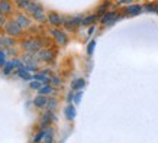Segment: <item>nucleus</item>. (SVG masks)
I'll list each match as a JSON object with an SVG mask.
<instances>
[{
	"instance_id": "1",
	"label": "nucleus",
	"mask_w": 158,
	"mask_h": 143,
	"mask_svg": "<svg viewBox=\"0 0 158 143\" xmlns=\"http://www.w3.org/2000/svg\"><path fill=\"white\" fill-rule=\"evenodd\" d=\"M41 46H42V41L41 39H25L22 42V48H23L26 52H31V54H36L41 51Z\"/></svg>"
},
{
	"instance_id": "2",
	"label": "nucleus",
	"mask_w": 158,
	"mask_h": 143,
	"mask_svg": "<svg viewBox=\"0 0 158 143\" xmlns=\"http://www.w3.org/2000/svg\"><path fill=\"white\" fill-rule=\"evenodd\" d=\"M28 10L32 13V16H34L35 19L38 20V22H45V19H47V16L44 14V9L42 6L38 5L36 2H31V5H29Z\"/></svg>"
},
{
	"instance_id": "3",
	"label": "nucleus",
	"mask_w": 158,
	"mask_h": 143,
	"mask_svg": "<svg viewBox=\"0 0 158 143\" xmlns=\"http://www.w3.org/2000/svg\"><path fill=\"white\" fill-rule=\"evenodd\" d=\"M57 120V116L54 114V111H45L44 114H41V119H39V126H41V129H47L49 127V124L54 123Z\"/></svg>"
},
{
	"instance_id": "4",
	"label": "nucleus",
	"mask_w": 158,
	"mask_h": 143,
	"mask_svg": "<svg viewBox=\"0 0 158 143\" xmlns=\"http://www.w3.org/2000/svg\"><path fill=\"white\" fill-rule=\"evenodd\" d=\"M5 32L7 34V36H19V35L22 34V28H20L19 25H18V22L13 19L6 23Z\"/></svg>"
},
{
	"instance_id": "5",
	"label": "nucleus",
	"mask_w": 158,
	"mask_h": 143,
	"mask_svg": "<svg viewBox=\"0 0 158 143\" xmlns=\"http://www.w3.org/2000/svg\"><path fill=\"white\" fill-rule=\"evenodd\" d=\"M51 34H52L54 39L57 41V43H60V45H65V43L68 42L67 35L64 34L62 30H60V29H52V30H51Z\"/></svg>"
},
{
	"instance_id": "6",
	"label": "nucleus",
	"mask_w": 158,
	"mask_h": 143,
	"mask_svg": "<svg viewBox=\"0 0 158 143\" xmlns=\"http://www.w3.org/2000/svg\"><path fill=\"white\" fill-rule=\"evenodd\" d=\"M38 59L44 62H51L54 59V52L49 49H41L38 52Z\"/></svg>"
},
{
	"instance_id": "7",
	"label": "nucleus",
	"mask_w": 158,
	"mask_h": 143,
	"mask_svg": "<svg viewBox=\"0 0 158 143\" xmlns=\"http://www.w3.org/2000/svg\"><path fill=\"white\" fill-rule=\"evenodd\" d=\"M47 103H48V97H47V95L39 94L34 98V105L36 109H45V107H47Z\"/></svg>"
},
{
	"instance_id": "8",
	"label": "nucleus",
	"mask_w": 158,
	"mask_h": 143,
	"mask_svg": "<svg viewBox=\"0 0 158 143\" xmlns=\"http://www.w3.org/2000/svg\"><path fill=\"white\" fill-rule=\"evenodd\" d=\"M48 22L52 25V26H60V25L64 23V18H61L58 13L51 12V13L48 14Z\"/></svg>"
},
{
	"instance_id": "9",
	"label": "nucleus",
	"mask_w": 158,
	"mask_h": 143,
	"mask_svg": "<svg viewBox=\"0 0 158 143\" xmlns=\"http://www.w3.org/2000/svg\"><path fill=\"white\" fill-rule=\"evenodd\" d=\"M15 20L18 22V25H19L22 29H25V28H29L31 26V19H29L28 16H25V14H22V13H19L16 18H15Z\"/></svg>"
},
{
	"instance_id": "10",
	"label": "nucleus",
	"mask_w": 158,
	"mask_h": 143,
	"mask_svg": "<svg viewBox=\"0 0 158 143\" xmlns=\"http://www.w3.org/2000/svg\"><path fill=\"white\" fill-rule=\"evenodd\" d=\"M12 10H13V7H12L10 0H0V13H3L6 16V14L12 13Z\"/></svg>"
},
{
	"instance_id": "11",
	"label": "nucleus",
	"mask_w": 158,
	"mask_h": 143,
	"mask_svg": "<svg viewBox=\"0 0 158 143\" xmlns=\"http://www.w3.org/2000/svg\"><path fill=\"white\" fill-rule=\"evenodd\" d=\"M22 61L26 62L28 65H32V67H36V65H38V57H34L31 52L26 54V55H23Z\"/></svg>"
},
{
	"instance_id": "12",
	"label": "nucleus",
	"mask_w": 158,
	"mask_h": 143,
	"mask_svg": "<svg viewBox=\"0 0 158 143\" xmlns=\"http://www.w3.org/2000/svg\"><path fill=\"white\" fill-rule=\"evenodd\" d=\"M15 45V41L12 39V36H0V46L3 48H12Z\"/></svg>"
},
{
	"instance_id": "13",
	"label": "nucleus",
	"mask_w": 158,
	"mask_h": 143,
	"mask_svg": "<svg viewBox=\"0 0 158 143\" xmlns=\"http://www.w3.org/2000/svg\"><path fill=\"white\" fill-rule=\"evenodd\" d=\"M64 113H65V116H67L68 120H73L74 117H76V107L70 103V104L65 107V110H64Z\"/></svg>"
},
{
	"instance_id": "14",
	"label": "nucleus",
	"mask_w": 158,
	"mask_h": 143,
	"mask_svg": "<svg viewBox=\"0 0 158 143\" xmlns=\"http://www.w3.org/2000/svg\"><path fill=\"white\" fill-rule=\"evenodd\" d=\"M116 19H118V18H116V13L115 12H110V13H106L105 16H103V23L105 25H109V23H113V22H116Z\"/></svg>"
},
{
	"instance_id": "15",
	"label": "nucleus",
	"mask_w": 158,
	"mask_h": 143,
	"mask_svg": "<svg viewBox=\"0 0 158 143\" xmlns=\"http://www.w3.org/2000/svg\"><path fill=\"white\" fill-rule=\"evenodd\" d=\"M45 134H47V129H41L38 133H36L34 137H32V143H39V142H42L44 137H45Z\"/></svg>"
},
{
	"instance_id": "16",
	"label": "nucleus",
	"mask_w": 158,
	"mask_h": 143,
	"mask_svg": "<svg viewBox=\"0 0 158 143\" xmlns=\"http://www.w3.org/2000/svg\"><path fill=\"white\" fill-rule=\"evenodd\" d=\"M18 75L20 77V78H23V80H26V81H28V80H32V78H34V77L31 75V74H29L28 72V70H26V68H18Z\"/></svg>"
},
{
	"instance_id": "17",
	"label": "nucleus",
	"mask_w": 158,
	"mask_h": 143,
	"mask_svg": "<svg viewBox=\"0 0 158 143\" xmlns=\"http://www.w3.org/2000/svg\"><path fill=\"white\" fill-rule=\"evenodd\" d=\"M44 143H54V130L52 127H47V134L42 140Z\"/></svg>"
},
{
	"instance_id": "18",
	"label": "nucleus",
	"mask_w": 158,
	"mask_h": 143,
	"mask_svg": "<svg viewBox=\"0 0 158 143\" xmlns=\"http://www.w3.org/2000/svg\"><path fill=\"white\" fill-rule=\"evenodd\" d=\"M54 93V87L49 85V84H45V85L41 87V90H39V94L42 95H51Z\"/></svg>"
},
{
	"instance_id": "19",
	"label": "nucleus",
	"mask_w": 158,
	"mask_h": 143,
	"mask_svg": "<svg viewBox=\"0 0 158 143\" xmlns=\"http://www.w3.org/2000/svg\"><path fill=\"white\" fill-rule=\"evenodd\" d=\"M34 80L42 81L44 84H49V82H51V78H49V77H47L45 74H35V75H34Z\"/></svg>"
},
{
	"instance_id": "20",
	"label": "nucleus",
	"mask_w": 158,
	"mask_h": 143,
	"mask_svg": "<svg viewBox=\"0 0 158 143\" xmlns=\"http://www.w3.org/2000/svg\"><path fill=\"white\" fill-rule=\"evenodd\" d=\"M83 87H84V80H81V78H77L76 81H73V84H71V88L74 91H76V90H81Z\"/></svg>"
},
{
	"instance_id": "21",
	"label": "nucleus",
	"mask_w": 158,
	"mask_h": 143,
	"mask_svg": "<svg viewBox=\"0 0 158 143\" xmlns=\"http://www.w3.org/2000/svg\"><path fill=\"white\" fill-rule=\"evenodd\" d=\"M141 6H128L126 7V13L128 14H138L139 12H141Z\"/></svg>"
},
{
	"instance_id": "22",
	"label": "nucleus",
	"mask_w": 158,
	"mask_h": 143,
	"mask_svg": "<svg viewBox=\"0 0 158 143\" xmlns=\"http://www.w3.org/2000/svg\"><path fill=\"white\" fill-rule=\"evenodd\" d=\"M15 3L18 5V7L20 9H26L28 10L29 5H31V0H15Z\"/></svg>"
},
{
	"instance_id": "23",
	"label": "nucleus",
	"mask_w": 158,
	"mask_h": 143,
	"mask_svg": "<svg viewBox=\"0 0 158 143\" xmlns=\"http://www.w3.org/2000/svg\"><path fill=\"white\" fill-rule=\"evenodd\" d=\"M57 100L55 98H48V103H47V109L49 110V111H55V109H57Z\"/></svg>"
},
{
	"instance_id": "24",
	"label": "nucleus",
	"mask_w": 158,
	"mask_h": 143,
	"mask_svg": "<svg viewBox=\"0 0 158 143\" xmlns=\"http://www.w3.org/2000/svg\"><path fill=\"white\" fill-rule=\"evenodd\" d=\"M97 20V16L96 14H91V16H87L86 19H83V25H91V23H94Z\"/></svg>"
},
{
	"instance_id": "25",
	"label": "nucleus",
	"mask_w": 158,
	"mask_h": 143,
	"mask_svg": "<svg viewBox=\"0 0 158 143\" xmlns=\"http://www.w3.org/2000/svg\"><path fill=\"white\" fill-rule=\"evenodd\" d=\"M41 87H42V84H41V81H38V80H35V81L31 82V88H32V90L39 91L41 90Z\"/></svg>"
},
{
	"instance_id": "26",
	"label": "nucleus",
	"mask_w": 158,
	"mask_h": 143,
	"mask_svg": "<svg viewBox=\"0 0 158 143\" xmlns=\"http://www.w3.org/2000/svg\"><path fill=\"white\" fill-rule=\"evenodd\" d=\"M107 7H109V2H105V3H103V5L99 7V10H97V14H103L106 12V9H107Z\"/></svg>"
},
{
	"instance_id": "27",
	"label": "nucleus",
	"mask_w": 158,
	"mask_h": 143,
	"mask_svg": "<svg viewBox=\"0 0 158 143\" xmlns=\"http://www.w3.org/2000/svg\"><path fill=\"white\" fill-rule=\"evenodd\" d=\"M0 65H2V67L6 65V52L5 51H0Z\"/></svg>"
},
{
	"instance_id": "28",
	"label": "nucleus",
	"mask_w": 158,
	"mask_h": 143,
	"mask_svg": "<svg viewBox=\"0 0 158 143\" xmlns=\"http://www.w3.org/2000/svg\"><path fill=\"white\" fill-rule=\"evenodd\" d=\"M12 70H13V64H12V61H10V62H7V64L5 65V70H3V71H5V74H10Z\"/></svg>"
},
{
	"instance_id": "29",
	"label": "nucleus",
	"mask_w": 158,
	"mask_h": 143,
	"mask_svg": "<svg viewBox=\"0 0 158 143\" xmlns=\"http://www.w3.org/2000/svg\"><path fill=\"white\" fill-rule=\"evenodd\" d=\"M6 23H7V20H6V16L3 13H0V29L5 28Z\"/></svg>"
},
{
	"instance_id": "30",
	"label": "nucleus",
	"mask_w": 158,
	"mask_h": 143,
	"mask_svg": "<svg viewBox=\"0 0 158 143\" xmlns=\"http://www.w3.org/2000/svg\"><path fill=\"white\" fill-rule=\"evenodd\" d=\"M81 95H83V91H78L77 94H74V103H80V100H81Z\"/></svg>"
},
{
	"instance_id": "31",
	"label": "nucleus",
	"mask_w": 158,
	"mask_h": 143,
	"mask_svg": "<svg viewBox=\"0 0 158 143\" xmlns=\"http://www.w3.org/2000/svg\"><path fill=\"white\" fill-rule=\"evenodd\" d=\"M51 82H52V85H61V80H60L58 77H52V78H51Z\"/></svg>"
},
{
	"instance_id": "32",
	"label": "nucleus",
	"mask_w": 158,
	"mask_h": 143,
	"mask_svg": "<svg viewBox=\"0 0 158 143\" xmlns=\"http://www.w3.org/2000/svg\"><path fill=\"white\" fill-rule=\"evenodd\" d=\"M94 45H96V42H94V41H91V42L89 43V48H87V52H89V55H91V54H93V48H94Z\"/></svg>"
},
{
	"instance_id": "33",
	"label": "nucleus",
	"mask_w": 158,
	"mask_h": 143,
	"mask_svg": "<svg viewBox=\"0 0 158 143\" xmlns=\"http://www.w3.org/2000/svg\"><path fill=\"white\" fill-rule=\"evenodd\" d=\"M67 100H68V103H71V101L74 100V91H71V93H70V94H68Z\"/></svg>"
},
{
	"instance_id": "34",
	"label": "nucleus",
	"mask_w": 158,
	"mask_h": 143,
	"mask_svg": "<svg viewBox=\"0 0 158 143\" xmlns=\"http://www.w3.org/2000/svg\"><path fill=\"white\" fill-rule=\"evenodd\" d=\"M123 3H132V0H120L119 5H123Z\"/></svg>"
}]
</instances>
